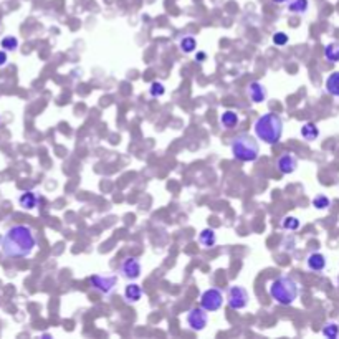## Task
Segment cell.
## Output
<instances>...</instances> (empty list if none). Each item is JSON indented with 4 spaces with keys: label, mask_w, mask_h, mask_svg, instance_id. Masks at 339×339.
Instances as JSON below:
<instances>
[{
    "label": "cell",
    "mask_w": 339,
    "mask_h": 339,
    "mask_svg": "<svg viewBox=\"0 0 339 339\" xmlns=\"http://www.w3.org/2000/svg\"><path fill=\"white\" fill-rule=\"evenodd\" d=\"M37 248L35 232L28 225H12L0 237V252L7 258H27Z\"/></svg>",
    "instance_id": "obj_1"
},
{
    "label": "cell",
    "mask_w": 339,
    "mask_h": 339,
    "mask_svg": "<svg viewBox=\"0 0 339 339\" xmlns=\"http://www.w3.org/2000/svg\"><path fill=\"white\" fill-rule=\"evenodd\" d=\"M255 136L268 146L278 144L283 136V119L276 113H266L253 124Z\"/></svg>",
    "instance_id": "obj_2"
},
{
    "label": "cell",
    "mask_w": 339,
    "mask_h": 339,
    "mask_svg": "<svg viewBox=\"0 0 339 339\" xmlns=\"http://www.w3.org/2000/svg\"><path fill=\"white\" fill-rule=\"evenodd\" d=\"M271 300L280 306H290L298 298V283L293 276H278L268 286Z\"/></svg>",
    "instance_id": "obj_3"
},
{
    "label": "cell",
    "mask_w": 339,
    "mask_h": 339,
    "mask_svg": "<svg viewBox=\"0 0 339 339\" xmlns=\"http://www.w3.org/2000/svg\"><path fill=\"white\" fill-rule=\"evenodd\" d=\"M233 157L240 162H255L260 156V144L250 134H238L230 144Z\"/></svg>",
    "instance_id": "obj_4"
},
{
    "label": "cell",
    "mask_w": 339,
    "mask_h": 339,
    "mask_svg": "<svg viewBox=\"0 0 339 339\" xmlns=\"http://www.w3.org/2000/svg\"><path fill=\"white\" fill-rule=\"evenodd\" d=\"M227 304L230 309L233 311H240V309H245L248 306V301H250V295H248L247 288L240 285L230 286L227 291Z\"/></svg>",
    "instance_id": "obj_5"
},
{
    "label": "cell",
    "mask_w": 339,
    "mask_h": 339,
    "mask_svg": "<svg viewBox=\"0 0 339 339\" xmlns=\"http://www.w3.org/2000/svg\"><path fill=\"white\" fill-rule=\"evenodd\" d=\"M224 304V295L219 288H209L200 295V306L209 313L219 311Z\"/></svg>",
    "instance_id": "obj_6"
},
{
    "label": "cell",
    "mask_w": 339,
    "mask_h": 339,
    "mask_svg": "<svg viewBox=\"0 0 339 339\" xmlns=\"http://www.w3.org/2000/svg\"><path fill=\"white\" fill-rule=\"evenodd\" d=\"M209 311H205L202 306H195V308L189 309V313H187L186 316V323L187 326H189V329H192V331H204L207 323H209V314H207Z\"/></svg>",
    "instance_id": "obj_7"
},
{
    "label": "cell",
    "mask_w": 339,
    "mask_h": 339,
    "mask_svg": "<svg viewBox=\"0 0 339 339\" xmlns=\"http://www.w3.org/2000/svg\"><path fill=\"white\" fill-rule=\"evenodd\" d=\"M116 283H117V276L116 275H111V276H103V275H93L91 278H89V285H91V288L98 291V293L101 295H111L113 291L116 288Z\"/></svg>",
    "instance_id": "obj_8"
},
{
    "label": "cell",
    "mask_w": 339,
    "mask_h": 339,
    "mask_svg": "<svg viewBox=\"0 0 339 339\" xmlns=\"http://www.w3.org/2000/svg\"><path fill=\"white\" fill-rule=\"evenodd\" d=\"M141 271H143V266H141V262L138 260V258L128 257V258H124V260L121 262L119 273H121L122 278L129 280V281H134V280H138L141 276Z\"/></svg>",
    "instance_id": "obj_9"
},
{
    "label": "cell",
    "mask_w": 339,
    "mask_h": 339,
    "mask_svg": "<svg viewBox=\"0 0 339 339\" xmlns=\"http://www.w3.org/2000/svg\"><path fill=\"white\" fill-rule=\"evenodd\" d=\"M276 167L278 171L283 174V176H288V174H293L298 167V159H296L293 154L285 152L276 159Z\"/></svg>",
    "instance_id": "obj_10"
},
{
    "label": "cell",
    "mask_w": 339,
    "mask_h": 339,
    "mask_svg": "<svg viewBox=\"0 0 339 339\" xmlns=\"http://www.w3.org/2000/svg\"><path fill=\"white\" fill-rule=\"evenodd\" d=\"M248 96H250V100L253 103H257V105L263 103L268 96L265 84H262L260 81H252L248 84Z\"/></svg>",
    "instance_id": "obj_11"
},
{
    "label": "cell",
    "mask_w": 339,
    "mask_h": 339,
    "mask_svg": "<svg viewBox=\"0 0 339 339\" xmlns=\"http://www.w3.org/2000/svg\"><path fill=\"white\" fill-rule=\"evenodd\" d=\"M306 266H308V270L314 273L323 271L326 268V257L319 252H313L311 255H308V258H306Z\"/></svg>",
    "instance_id": "obj_12"
},
{
    "label": "cell",
    "mask_w": 339,
    "mask_h": 339,
    "mask_svg": "<svg viewBox=\"0 0 339 339\" xmlns=\"http://www.w3.org/2000/svg\"><path fill=\"white\" fill-rule=\"evenodd\" d=\"M38 200H40L38 195H37V192H34V190H27V192H23L20 197H18V204H20V207H23L25 210L37 209Z\"/></svg>",
    "instance_id": "obj_13"
},
{
    "label": "cell",
    "mask_w": 339,
    "mask_h": 339,
    "mask_svg": "<svg viewBox=\"0 0 339 339\" xmlns=\"http://www.w3.org/2000/svg\"><path fill=\"white\" fill-rule=\"evenodd\" d=\"M300 134L301 138L304 141H308V143H313V141H316L319 138V128L314 122H304L303 126H301L300 129Z\"/></svg>",
    "instance_id": "obj_14"
},
{
    "label": "cell",
    "mask_w": 339,
    "mask_h": 339,
    "mask_svg": "<svg viewBox=\"0 0 339 339\" xmlns=\"http://www.w3.org/2000/svg\"><path fill=\"white\" fill-rule=\"evenodd\" d=\"M199 242L204 248H214L217 243V233L214 228H204L199 233Z\"/></svg>",
    "instance_id": "obj_15"
},
{
    "label": "cell",
    "mask_w": 339,
    "mask_h": 339,
    "mask_svg": "<svg viewBox=\"0 0 339 339\" xmlns=\"http://www.w3.org/2000/svg\"><path fill=\"white\" fill-rule=\"evenodd\" d=\"M143 298V288L138 283H129L124 288V300L128 303H138Z\"/></svg>",
    "instance_id": "obj_16"
},
{
    "label": "cell",
    "mask_w": 339,
    "mask_h": 339,
    "mask_svg": "<svg viewBox=\"0 0 339 339\" xmlns=\"http://www.w3.org/2000/svg\"><path fill=\"white\" fill-rule=\"evenodd\" d=\"M220 124L225 129H233L238 124V114L232 110H227L220 114Z\"/></svg>",
    "instance_id": "obj_17"
},
{
    "label": "cell",
    "mask_w": 339,
    "mask_h": 339,
    "mask_svg": "<svg viewBox=\"0 0 339 339\" xmlns=\"http://www.w3.org/2000/svg\"><path fill=\"white\" fill-rule=\"evenodd\" d=\"M324 88H326V91L331 96L339 98V72H334L329 75L326 78V83H324Z\"/></svg>",
    "instance_id": "obj_18"
},
{
    "label": "cell",
    "mask_w": 339,
    "mask_h": 339,
    "mask_svg": "<svg viewBox=\"0 0 339 339\" xmlns=\"http://www.w3.org/2000/svg\"><path fill=\"white\" fill-rule=\"evenodd\" d=\"M324 58L329 63H339V41H331L324 46Z\"/></svg>",
    "instance_id": "obj_19"
},
{
    "label": "cell",
    "mask_w": 339,
    "mask_h": 339,
    "mask_svg": "<svg viewBox=\"0 0 339 339\" xmlns=\"http://www.w3.org/2000/svg\"><path fill=\"white\" fill-rule=\"evenodd\" d=\"M309 8V0H290L288 3V10L296 15H303L308 12Z\"/></svg>",
    "instance_id": "obj_20"
},
{
    "label": "cell",
    "mask_w": 339,
    "mask_h": 339,
    "mask_svg": "<svg viewBox=\"0 0 339 339\" xmlns=\"http://www.w3.org/2000/svg\"><path fill=\"white\" fill-rule=\"evenodd\" d=\"M179 48L187 55L194 53V51L197 50V40L194 38V37H184V38H181V41H179Z\"/></svg>",
    "instance_id": "obj_21"
},
{
    "label": "cell",
    "mask_w": 339,
    "mask_h": 339,
    "mask_svg": "<svg viewBox=\"0 0 339 339\" xmlns=\"http://www.w3.org/2000/svg\"><path fill=\"white\" fill-rule=\"evenodd\" d=\"M281 227L285 230H290V232H295V230H298L301 227V222L298 217H293V215H286L281 220Z\"/></svg>",
    "instance_id": "obj_22"
},
{
    "label": "cell",
    "mask_w": 339,
    "mask_h": 339,
    "mask_svg": "<svg viewBox=\"0 0 339 339\" xmlns=\"http://www.w3.org/2000/svg\"><path fill=\"white\" fill-rule=\"evenodd\" d=\"M321 333H323V336H326L329 339H336L339 338V324L338 323H326L323 326L321 329Z\"/></svg>",
    "instance_id": "obj_23"
},
{
    "label": "cell",
    "mask_w": 339,
    "mask_h": 339,
    "mask_svg": "<svg viewBox=\"0 0 339 339\" xmlns=\"http://www.w3.org/2000/svg\"><path fill=\"white\" fill-rule=\"evenodd\" d=\"M0 46H2L5 51H15L18 48V40L12 35L3 37V38L0 40Z\"/></svg>",
    "instance_id": "obj_24"
},
{
    "label": "cell",
    "mask_w": 339,
    "mask_h": 339,
    "mask_svg": "<svg viewBox=\"0 0 339 339\" xmlns=\"http://www.w3.org/2000/svg\"><path fill=\"white\" fill-rule=\"evenodd\" d=\"M329 205H331V200H329V197L324 194H319L313 199V207L316 210H326Z\"/></svg>",
    "instance_id": "obj_25"
},
{
    "label": "cell",
    "mask_w": 339,
    "mask_h": 339,
    "mask_svg": "<svg viewBox=\"0 0 339 339\" xmlns=\"http://www.w3.org/2000/svg\"><path fill=\"white\" fill-rule=\"evenodd\" d=\"M164 93H166V86H164V83L161 81H152L149 86V95L152 98H161L164 96Z\"/></svg>",
    "instance_id": "obj_26"
},
{
    "label": "cell",
    "mask_w": 339,
    "mask_h": 339,
    "mask_svg": "<svg viewBox=\"0 0 339 339\" xmlns=\"http://www.w3.org/2000/svg\"><path fill=\"white\" fill-rule=\"evenodd\" d=\"M273 43H275L276 46H285L286 43H288V35L285 34V32H276L275 35H273Z\"/></svg>",
    "instance_id": "obj_27"
},
{
    "label": "cell",
    "mask_w": 339,
    "mask_h": 339,
    "mask_svg": "<svg viewBox=\"0 0 339 339\" xmlns=\"http://www.w3.org/2000/svg\"><path fill=\"white\" fill-rule=\"evenodd\" d=\"M8 61V55L5 50H0V67H5Z\"/></svg>",
    "instance_id": "obj_28"
},
{
    "label": "cell",
    "mask_w": 339,
    "mask_h": 339,
    "mask_svg": "<svg viewBox=\"0 0 339 339\" xmlns=\"http://www.w3.org/2000/svg\"><path fill=\"white\" fill-rule=\"evenodd\" d=\"M195 60L199 61V63H204V61L207 60V53H205V51H197V53H195Z\"/></svg>",
    "instance_id": "obj_29"
},
{
    "label": "cell",
    "mask_w": 339,
    "mask_h": 339,
    "mask_svg": "<svg viewBox=\"0 0 339 339\" xmlns=\"http://www.w3.org/2000/svg\"><path fill=\"white\" fill-rule=\"evenodd\" d=\"M271 2L273 3H278V5H280V3H285V2H288V0H271Z\"/></svg>",
    "instance_id": "obj_30"
}]
</instances>
